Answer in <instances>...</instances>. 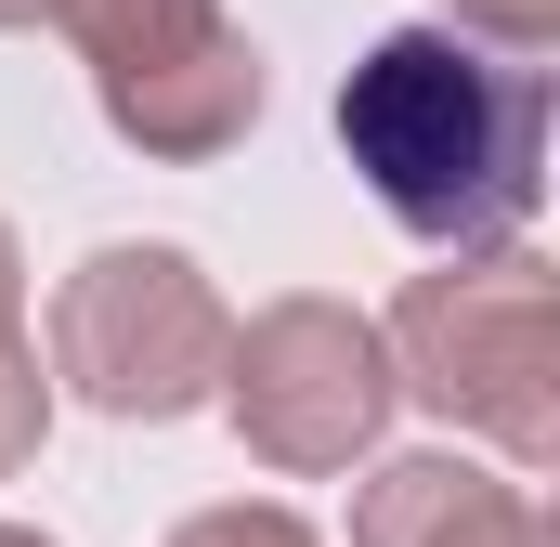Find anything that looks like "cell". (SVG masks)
I'll use <instances>...</instances> for the list:
<instances>
[{"label":"cell","instance_id":"1","mask_svg":"<svg viewBox=\"0 0 560 547\" xmlns=\"http://www.w3.org/2000/svg\"><path fill=\"white\" fill-rule=\"evenodd\" d=\"M339 143L378 183V209L430 248H495L535 209L548 156V66L469 26H392L339 79Z\"/></svg>","mask_w":560,"mask_h":547},{"label":"cell","instance_id":"2","mask_svg":"<svg viewBox=\"0 0 560 547\" xmlns=\"http://www.w3.org/2000/svg\"><path fill=\"white\" fill-rule=\"evenodd\" d=\"M378 339H392V379L430 392L456 430H482L495 456H522V469L560 456V287L509 235L443 248V274L405 287V313Z\"/></svg>","mask_w":560,"mask_h":547},{"label":"cell","instance_id":"3","mask_svg":"<svg viewBox=\"0 0 560 547\" xmlns=\"http://www.w3.org/2000/svg\"><path fill=\"white\" fill-rule=\"evenodd\" d=\"M222 339L235 313L209 300V274L183 248H92L52 300V379L105 417H183L222 392Z\"/></svg>","mask_w":560,"mask_h":547},{"label":"cell","instance_id":"4","mask_svg":"<svg viewBox=\"0 0 560 547\" xmlns=\"http://www.w3.org/2000/svg\"><path fill=\"white\" fill-rule=\"evenodd\" d=\"M52 26L92 53V92L143 156H222L261 118V53L222 0H52Z\"/></svg>","mask_w":560,"mask_h":547},{"label":"cell","instance_id":"5","mask_svg":"<svg viewBox=\"0 0 560 547\" xmlns=\"http://www.w3.org/2000/svg\"><path fill=\"white\" fill-rule=\"evenodd\" d=\"M392 339L352 313V300H275L261 326H235L222 339V405L235 430L275 456V469H352L365 443H378V417H392Z\"/></svg>","mask_w":560,"mask_h":547},{"label":"cell","instance_id":"6","mask_svg":"<svg viewBox=\"0 0 560 547\" xmlns=\"http://www.w3.org/2000/svg\"><path fill=\"white\" fill-rule=\"evenodd\" d=\"M352 547H548V522H535L522 482H495L469 456H405V469L365 482Z\"/></svg>","mask_w":560,"mask_h":547},{"label":"cell","instance_id":"7","mask_svg":"<svg viewBox=\"0 0 560 547\" xmlns=\"http://www.w3.org/2000/svg\"><path fill=\"white\" fill-rule=\"evenodd\" d=\"M39 417H52V379H39V352H26V339H0V482L39 456Z\"/></svg>","mask_w":560,"mask_h":547},{"label":"cell","instance_id":"8","mask_svg":"<svg viewBox=\"0 0 560 547\" xmlns=\"http://www.w3.org/2000/svg\"><path fill=\"white\" fill-rule=\"evenodd\" d=\"M170 547H313V535H300L287 509H196Z\"/></svg>","mask_w":560,"mask_h":547},{"label":"cell","instance_id":"9","mask_svg":"<svg viewBox=\"0 0 560 547\" xmlns=\"http://www.w3.org/2000/svg\"><path fill=\"white\" fill-rule=\"evenodd\" d=\"M469 39H509V53H548V26H560V0H443Z\"/></svg>","mask_w":560,"mask_h":547},{"label":"cell","instance_id":"10","mask_svg":"<svg viewBox=\"0 0 560 547\" xmlns=\"http://www.w3.org/2000/svg\"><path fill=\"white\" fill-rule=\"evenodd\" d=\"M13 274L26 261H13V222H0V339H13Z\"/></svg>","mask_w":560,"mask_h":547},{"label":"cell","instance_id":"11","mask_svg":"<svg viewBox=\"0 0 560 547\" xmlns=\"http://www.w3.org/2000/svg\"><path fill=\"white\" fill-rule=\"evenodd\" d=\"M39 13H52V0H0V26H39Z\"/></svg>","mask_w":560,"mask_h":547},{"label":"cell","instance_id":"12","mask_svg":"<svg viewBox=\"0 0 560 547\" xmlns=\"http://www.w3.org/2000/svg\"><path fill=\"white\" fill-rule=\"evenodd\" d=\"M0 547H52V535H26V522H0Z\"/></svg>","mask_w":560,"mask_h":547}]
</instances>
